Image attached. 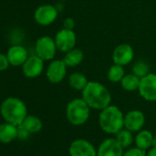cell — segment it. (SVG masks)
<instances>
[{"instance_id":"obj_1","label":"cell","mask_w":156,"mask_h":156,"mask_svg":"<svg viewBox=\"0 0 156 156\" xmlns=\"http://www.w3.org/2000/svg\"><path fill=\"white\" fill-rule=\"evenodd\" d=\"M82 98L91 109L102 110L111 104L112 96L108 88L97 81H89L85 89L81 92Z\"/></svg>"},{"instance_id":"obj_2","label":"cell","mask_w":156,"mask_h":156,"mask_svg":"<svg viewBox=\"0 0 156 156\" xmlns=\"http://www.w3.org/2000/svg\"><path fill=\"white\" fill-rule=\"evenodd\" d=\"M124 115L120 108L110 104L100 110L98 116L100 129L107 134H117L124 128Z\"/></svg>"},{"instance_id":"obj_3","label":"cell","mask_w":156,"mask_h":156,"mask_svg":"<svg viewBox=\"0 0 156 156\" xmlns=\"http://www.w3.org/2000/svg\"><path fill=\"white\" fill-rule=\"evenodd\" d=\"M27 107L25 103L18 98H8L0 108L3 119L15 126L22 124L27 115Z\"/></svg>"},{"instance_id":"obj_4","label":"cell","mask_w":156,"mask_h":156,"mask_svg":"<svg viewBox=\"0 0 156 156\" xmlns=\"http://www.w3.org/2000/svg\"><path fill=\"white\" fill-rule=\"evenodd\" d=\"M90 110V107L82 98H73L66 106V119L73 126H82L89 119Z\"/></svg>"},{"instance_id":"obj_5","label":"cell","mask_w":156,"mask_h":156,"mask_svg":"<svg viewBox=\"0 0 156 156\" xmlns=\"http://www.w3.org/2000/svg\"><path fill=\"white\" fill-rule=\"evenodd\" d=\"M57 51L58 49L54 38H51L50 36H42L39 38L36 41L35 44L36 55L41 58L44 62L53 60Z\"/></svg>"},{"instance_id":"obj_6","label":"cell","mask_w":156,"mask_h":156,"mask_svg":"<svg viewBox=\"0 0 156 156\" xmlns=\"http://www.w3.org/2000/svg\"><path fill=\"white\" fill-rule=\"evenodd\" d=\"M141 98L148 102H156V73H149L140 78L138 89Z\"/></svg>"},{"instance_id":"obj_7","label":"cell","mask_w":156,"mask_h":156,"mask_svg":"<svg viewBox=\"0 0 156 156\" xmlns=\"http://www.w3.org/2000/svg\"><path fill=\"white\" fill-rule=\"evenodd\" d=\"M59 10L55 6L52 5H41L38 7L34 12V20L41 26L51 25L58 17Z\"/></svg>"},{"instance_id":"obj_8","label":"cell","mask_w":156,"mask_h":156,"mask_svg":"<svg viewBox=\"0 0 156 156\" xmlns=\"http://www.w3.org/2000/svg\"><path fill=\"white\" fill-rule=\"evenodd\" d=\"M54 41L58 51L65 53L68 51L75 48L77 37L73 30L62 28L55 34Z\"/></svg>"},{"instance_id":"obj_9","label":"cell","mask_w":156,"mask_h":156,"mask_svg":"<svg viewBox=\"0 0 156 156\" xmlns=\"http://www.w3.org/2000/svg\"><path fill=\"white\" fill-rule=\"evenodd\" d=\"M67 74V65L63 60H51L46 70V77L51 84H60Z\"/></svg>"},{"instance_id":"obj_10","label":"cell","mask_w":156,"mask_h":156,"mask_svg":"<svg viewBox=\"0 0 156 156\" xmlns=\"http://www.w3.org/2000/svg\"><path fill=\"white\" fill-rule=\"evenodd\" d=\"M70 156H98L97 149L92 142L85 139H76L69 146Z\"/></svg>"},{"instance_id":"obj_11","label":"cell","mask_w":156,"mask_h":156,"mask_svg":"<svg viewBox=\"0 0 156 156\" xmlns=\"http://www.w3.org/2000/svg\"><path fill=\"white\" fill-rule=\"evenodd\" d=\"M134 58V50L131 45L128 43L119 44L112 52L113 63H117L122 66L129 64Z\"/></svg>"},{"instance_id":"obj_12","label":"cell","mask_w":156,"mask_h":156,"mask_svg":"<svg viewBox=\"0 0 156 156\" xmlns=\"http://www.w3.org/2000/svg\"><path fill=\"white\" fill-rule=\"evenodd\" d=\"M145 115L139 109H132L124 115V128L132 131L138 132L144 127Z\"/></svg>"},{"instance_id":"obj_13","label":"cell","mask_w":156,"mask_h":156,"mask_svg":"<svg viewBox=\"0 0 156 156\" xmlns=\"http://www.w3.org/2000/svg\"><path fill=\"white\" fill-rule=\"evenodd\" d=\"M44 70V61L38 55L29 56L22 65V72L28 78L39 77Z\"/></svg>"},{"instance_id":"obj_14","label":"cell","mask_w":156,"mask_h":156,"mask_svg":"<svg viewBox=\"0 0 156 156\" xmlns=\"http://www.w3.org/2000/svg\"><path fill=\"white\" fill-rule=\"evenodd\" d=\"M125 149L115 138L104 140L97 149L98 156H123Z\"/></svg>"},{"instance_id":"obj_15","label":"cell","mask_w":156,"mask_h":156,"mask_svg":"<svg viewBox=\"0 0 156 156\" xmlns=\"http://www.w3.org/2000/svg\"><path fill=\"white\" fill-rule=\"evenodd\" d=\"M9 63L13 66H20L29 58L28 51L21 45L16 44L11 46L7 53Z\"/></svg>"},{"instance_id":"obj_16","label":"cell","mask_w":156,"mask_h":156,"mask_svg":"<svg viewBox=\"0 0 156 156\" xmlns=\"http://www.w3.org/2000/svg\"><path fill=\"white\" fill-rule=\"evenodd\" d=\"M87 77L80 72L72 73L68 77V84L70 87L75 91L82 92L88 84Z\"/></svg>"},{"instance_id":"obj_17","label":"cell","mask_w":156,"mask_h":156,"mask_svg":"<svg viewBox=\"0 0 156 156\" xmlns=\"http://www.w3.org/2000/svg\"><path fill=\"white\" fill-rule=\"evenodd\" d=\"M153 134L148 129H140L137 132L134 138V143L137 147L142 150H149L152 147Z\"/></svg>"},{"instance_id":"obj_18","label":"cell","mask_w":156,"mask_h":156,"mask_svg":"<svg viewBox=\"0 0 156 156\" xmlns=\"http://www.w3.org/2000/svg\"><path fill=\"white\" fill-rule=\"evenodd\" d=\"M62 60L67 67H75L84 61V52L80 49L73 48L64 53V57Z\"/></svg>"},{"instance_id":"obj_19","label":"cell","mask_w":156,"mask_h":156,"mask_svg":"<svg viewBox=\"0 0 156 156\" xmlns=\"http://www.w3.org/2000/svg\"><path fill=\"white\" fill-rule=\"evenodd\" d=\"M17 126L11 123H3L0 125V142L9 143L17 139Z\"/></svg>"},{"instance_id":"obj_20","label":"cell","mask_w":156,"mask_h":156,"mask_svg":"<svg viewBox=\"0 0 156 156\" xmlns=\"http://www.w3.org/2000/svg\"><path fill=\"white\" fill-rule=\"evenodd\" d=\"M140 78L135 75L133 73H126L119 84L125 91L134 92V91H138L140 87Z\"/></svg>"},{"instance_id":"obj_21","label":"cell","mask_w":156,"mask_h":156,"mask_svg":"<svg viewBox=\"0 0 156 156\" xmlns=\"http://www.w3.org/2000/svg\"><path fill=\"white\" fill-rule=\"evenodd\" d=\"M125 74L126 73H125L124 66L117 64V63H113L108 70L107 77L109 82L113 84H118V83H120V81L122 80V78L124 77Z\"/></svg>"},{"instance_id":"obj_22","label":"cell","mask_w":156,"mask_h":156,"mask_svg":"<svg viewBox=\"0 0 156 156\" xmlns=\"http://www.w3.org/2000/svg\"><path fill=\"white\" fill-rule=\"evenodd\" d=\"M115 139L118 140V142L126 150L128 148H129L132 143L134 142V136H133V132L123 128L122 129H120L117 134H115Z\"/></svg>"},{"instance_id":"obj_23","label":"cell","mask_w":156,"mask_h":156,"mask_svg":"<svg viewBox=\"0 0 156 156\" xmlns=\"http://www.w3.org/2000/svg\"><path fill=\"white\" fill-rule=\"evenodd\" d=\"M22 124L28 129L30 133H37L42 129V122L41 119L33 115H28Z\"/></svg>"},{"instance_id":"obj_24","label":"cell","mask_w":156,"mask_h":156,"mask_svg":"<svg viewBox=\"0 0 156 156\" xmlns=\"http://www.w3.org/2000/svg\"><path fill=\"white\" fill-rule=\"evenodd\" d=\"M132 73L140 78L144 77L150 73V65L143 60H139L135 62L131 67Z\"/></svg>"},{"instance_id":"obj_25","label":"cell","mask_w":156,"mask_h":156,"mask_svg":"<svg viewBox=\"0 0 156 156\" xmlns=\"http://www.w3.org/2000/svg\"><path fill=\"white\" fill-rule=\"evenodd\" d=\"M123 156H147V151L142 150L137 146L129 147L124 151Z\"/></svg>"},{"instance_id":"obj_26","label":"cell","mask_w":156,"mask_h":156,"mask_svg":"<svg viewBox=\"0 0 156 156\" xmlns=\"http://www.w3.org/2000/svg\"><path fill=\"white\" fill-rule=\"evenodd\" d=\"M17 129H18L17 138L20 139V140H25L29 139L30 135L31 134L23 124H20V125L17 126Z\"/></svg>"},{"instance_id":"obj_27","label":"cell","mask_w":156,"mask_h":156,"mask_svg":"<svg viewBox=\"0 0 156 156\" xmlns=\"http://www.w3.org/2000/svg\"><path fill=\"white\" fill-rule=\"evenodd\" d=\"M9 65L10 63H9L7 54L5 55L3 53H0V72L7 70Z\"/></svg>"},{"instance_id":"obj_28","label":"cell","mask_w":156,"mask_h":156,"mask_svg":"<svg viewBox=\"0 0 156 156\" xmlns=\"http://www.w3.org/2000/svg\"><path fill=\"white\" fill-rule=\"evenodd\" d=\"M62 26L64 29L73 30L75 27V21L73 18H66V19H64V20L62 22Z\"/></svg>"},{"instance_id":"obj_29","label":"cell","mask_w":156,"mask_h":156,"mask_svg":"<svg viewBox=\"0 0 156 156\" xmlns=\"http://www.w3.org/2000/svg\"><path fill=\"white\" fill-rule=\"evenodd\" d=\"M147 156H156V148L151 147L147 151Z\"/></svg>"},{"instance_id":"obj_30","label":"cell","mask_w":156,"mask_h":156,"mask_svg":"<svg viewBox=\"0 0 156 156\" xmlns=\"http://www.w3.org/2000/svg\"><path fill=\"white\" fill-rule=\"evenodd\" d=\"M152 147L156 148V135L153 136V140H152Z\"/></svg>"},{"instance_id":"obj_31","label":"cell","mask_w":156,"mask_h":156,"mask_svg":"<svg viewBox=\"0 0 156 156\" xmlns=\"http://www.w3.org/2000/svg\"><path fill=\"white\" fill-rule=\"evenodd\" d=\"M61 2H65V1H69V0H59Z\"/></svg>"}]
</instances>
